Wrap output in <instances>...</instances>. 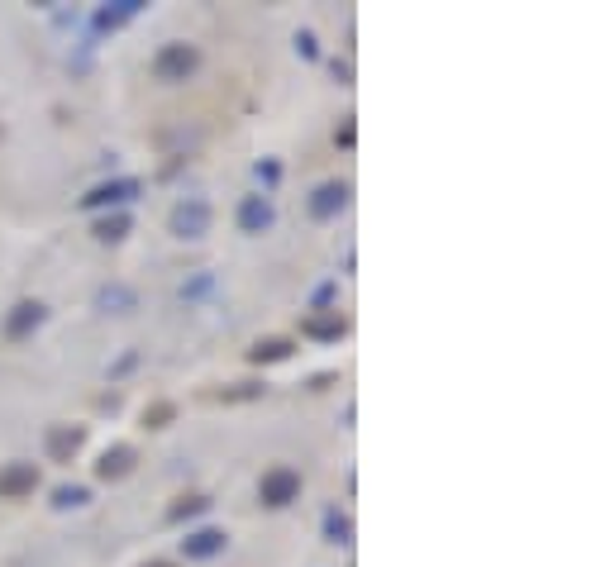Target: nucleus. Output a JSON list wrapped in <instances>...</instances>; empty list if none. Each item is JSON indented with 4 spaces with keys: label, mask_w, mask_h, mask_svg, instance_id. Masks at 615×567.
Returning <instances> with one entry per match:
<instances>
[{
    "label": "nucleus",
    "mask_w": 615,
    "mask_h": 567,
    "mask_svg": "<svg viewBox=\"0 0 615 567\" xmlns=\"http://www.w3.org/2000/svg\"><path fill=\"white\" fill-rule=\"evenodd\" d=\"M296 496H301V472H296V468H267L263 472V481H258V500H263V506L282 510V506H291Z\"/></svg>",
    "instance_id": "obj_1"
},
{
    "label": "nucleus",
    "mask_w": 615,
    "mask_h": 567,
    "mask_svg": "<svg viewBox=\"0 0 615 567\" xmlns=\"http://www.w3.org/2000/svg\"><path fill=\"white\" fill-rule=\"evenodd\" d=\"M196 67H201V53L191 48V44H167V48H158V57H153V77H158V81H186Z\"/></svg>",
    "instance_id": "obj_2"
},
{
    "label": "nucleus",
    "mask_w": 615,
    "mask_h": 567,
    "mask_svg": "<svg viewBox=\"0 0 615 567\" xmlns=\"http://www.w3.org/2000/svg\"><path fill=\"white\" fill-rule=\"evenodd\" d=\"M210 220H215V215H210L205 201H182L167 224H172L177 239H205V234H210Z\"/></svg>",
    "instance_id": "obj_3"
},
{
    "label": "nucleus",
    "mask_w": 615,
    "mask_h": 567,
    "mask_svg": "<svg viewBox=\"0 0 615 567\" xmlns=\"http://www.w3.org/2000/svg\"><path fill=\"white\" fill-rule=\"evenodd\" d=\"M38 491V468L34 463H5L0 468V500H25Z\"/></svg>",
    "instance_id": "obj_4"
},
{
    "label": "nucleus",
    "mask_w": 615,
    "mask_h": 567,
    "mask_svg": "<svg viewBox=\"0 0 615 567\" xmlns=\"http://www.w3.org/2000/svg\"><path fill=\"white\" fill-rule=\"evenodd\" d=\"M81 444H87V429L81 425H53L48 429V458L53 463H72L81 453Z\"/></svg>",
    "instance_id": "obj_5"
},
{
    "label": "nucleus",
    "mask_w": 615,
    "mask_h": 567,
    "mask_svg": "<svg viewBox=\"0 0 615 567\" xmlns=\"http://www.w3.org/2000/svg\"><path fill=\"white\" fill-rule=\"evenodd\" d=\"M38 325H44V305H38V301H19V305L10 310V320H5V339L19 344V339H29Z\"/></svg>",
    "instance_id": "obj_6"
},
{
    "label": "nucleus",
    "mask_w": 615,
    "mask_h": 567,
    "mask_svg": "<svg viewBox=\"0 0 615 567\" xmlns=\"http://www.w3.org/2000/svg\"><path fill=\"white\" fill-rule=\"evenodd\" d=\"M130 472H134V448H130V444L105 448L100 463H96V477H100V481H120V477H130Z\"/></svg>",
    "instance_id": "obj_7"
},
{
    "label": "nucleus",
    "mask_w": 615,
    "mask_h": 567,
    "mask_svg": "<svg viewBox=\"0 0 615 567\" xmlns=\"http://www.w3.org/2000/svg\"><path fill=\"white\" fill-rule=\"evenodd\" d=\"M344 201H349V186L344 181H325L320 191H315V201H310V215L315 220H329V215L344 210Z\"/></svg>",
    "instance_id": "obj_8"
},
{
    "label": "nucleus",
    "mask_w": 615,
    "mask_h": 567,
    "mask_svg": "<svg viewBox=\"0 0 615 567\" xmlns=\"http://www.w3.org/2000/svg\"><path fill=\"white\" fill-rule=\"evenodd\" d=\"M130 196H139V181H105V186H96L91 196H81V205L87 210H100V205H115V201H130Z\"/></svg>",
    "instance_id": "obj_9"
},
{
    "label": "nucleus",
    "mask_w": 615,
    "mask_h": 567,
    "mask_svg": "<svg viewBox=\"0 0 615 567\" xmlns=\"http://www.w3.org/2000/svg\"><path fill=\"white\" fill-rule=\"evenodd\" d=\"M224 530H196V534H186L182 539V549H186V558H215V553H224Z\"/></svg>",
    "instance_id": "obj_10"
},
{
    "label": "nucleus",
    "mask_w": 615,
    "mask_h": 567,
    "mask_svg": "<svg viewBox=\"0 0 615 567\" xmlns=\"http://www.w3.org/2000/svg\"><path fill=\"white\" fill-rule=\"evenodd\" d=\"M267 224H272V205L263 196H248L239 205V229H244V234H263Z\"/></svg>",
    "instance_id": "obj_11"
},
{
    "label": "nucleus",
    "mask_w": 615,
    "mask_h": 567,
    "mask_svg": "<svg viewBox=\"0 0 615 567\" xmlns=\"http://www.w3.org/2000/svg\"><path fill=\"white\" fill-rule=\"evenodd\" d=\"M282 358H291V339H258L248 348V363H282Z\"/></svg>",
    "instance_id": "obj_12"
},
{
    "label": "nucleus",
    "mask_w": 615,
    "mask_h": 567,
    "mask_svg": "<svg viewBox=\"0 0 615 567\" xmlns=\"http://www.w3.org/2000/svg\"><path fill=\"white\" fill-rule=\"evenodd\" d=\"M263 387L258 382H235V387H224V391H205V401H224V406H235V401H258Z\"/></svg>",
    "instance_id": "obj_13"
},
{
    "label": "nucleus",
    "mask_w": 615,
    "mask_h": 567,
    "mask_svg": "<svg viewBox=\"0 0 615 567\" xmlns=\"http://www.w3.org/2000/svg\"><path fill=\"white\" fill-rule=\"evenodd\" d=\"M301 329L310 339H339V334H344V320H339V314H310Z\"/></svg>",
    "instance_id": "obj_14"
},
{
    "label": "nucleus",
    "mask_w": 615,
    "mask_h": 567,
    "mask_svg": "<svg viewBox=\"0 0 615 567\" xmlns=\"http://www.w3.org/2000/svg\"><path fill=\"white\" fill-rule=\"evenodd\" d=\"M130 234V215H110V220H96V239L100 243H115Z\"/></svg>",
    "instance_id": "obj_15"
},
{
    "label": "nucleus",
    "mask_w": 615,
    "mask_h": 567,
    "mask_svg": "<svg viewBox=\"0 0 615 567\" xmlns=\"http://www.w3.org/2000/svg\"><path fill=\"white\" fill-rule=\"evenodd\" d=\"M172 415H177L172 401H153V406L143 410V425H148V429H167V419H172Z\"/></svg>",
    "instance_id": "obj_16"
},
{
    "label": "nucleus",
    "mask_w": 615,
    "mask_h": 567,
    "mask_svg": "<svg viewBox=\"0 0 615 567\" xmlns=\"http://www.w3.org/2000/svg\"><path fill=\"white\" fill-rule=\"evenodd\" d=\"M205 506H210V500H205V496H182V500H177V506H172V510H167V520H186V515H201Z\"/></svg>",
    "instance_id": "obj_17"
},
{
    "label": "nucleus",
    "mask_w": 615,
    "mask_h": 567,
    "mask_svg": "<svg viewBox=\"0 0 615 567\" xmlns=\"http://www.w3.org/2000/svg\"><path fill=\"white\" fill-rule=\"evenodd\" d=\"M100 305H134V291H124V286H105V291H100Z\"/></svg>",
    "instance_id": "obj_18"
},
{
    "label": "nucleus",
    "mask_w": 615,
    "mask_h": 567,
    "mask_svg": "<svg viewBox=\"0 0 615 567\" xmlns=\"http://www.w3.org/2000/svg\"><path fill=\"white\" fill-rule=\"evenodd\" d=\"M349 534H353L349 515H329V539H334V543H349Z\"/></svg>",
    "instance_id": "obj_19"
},
{
    "label": "nucleus",
    "mask_w": 615,
    "mask_h": 567,
    "mask_svg": "<svg viewBox=\"0 0 615 567\" xmlns=\"http://www.w3.org/2000/svg\"><path fill=\"white\" fill-rule=\"evenodd\" d=\"M57 506H87V487H62L57 491Z\"/></svg>",
    "instance_id": "obj_20"
},
{
    "label": "nucleus",
    "mask_w": 615,
    "mask_h": 567,
    "mask_svg": "<svg viewBox=\"0 0 615 567\" xmlns=\"http://www.w3.org/2000/svg\"><path fill=\"white\" fill-rule=\"evenodd\" d=\"M143 567H177V562H143Z\"/></svg>",
    "instance_id": "obj_21"
}]
</instances>
